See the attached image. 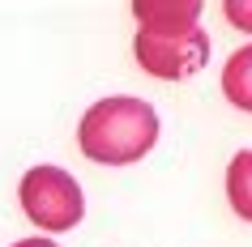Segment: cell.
<instances>
[{"label": "cell", "mask_w": 252, "mask_h": 247, "mask_svg": "<svg viewBox=\"0 0 252 247\" xmlns=\"http://www.w3.org/2000/svg\"><path fill=\"white\" fill-rule=\"evenodd\" d=\"M222 94L231 98V107L239 111H248L252 115V43L248 47H239L222 68Z\"/></svg>", "instance_id": "5b68a950"}, {"label": "cell", "mask_w": 252, "mask_h": 247, "mask_svg": "<svg viewBox=\"0 0 252 247\" xmlns=\"http://www.w3.org/2000/svg\"><path fill=\"white\" fill-rule=\"evenodd\" d=\"M158 111L146 98H103L81 115L77 145L98 166H128L154 149Z\"/></svg>", "instance_id": "6da1fadb"}, {"label": "cell", "mask_w": 252, "mask_h": 247, "mask_svg": "<svg viewBox=\"0 0 252 247\" xmlns=\"http://www.w3.org/2000/svg\"><path fill=\"white\" fill-rule=\"evenodd\" d=\"M133 17H137V34L171 39V34H188V30H197L201 0H137V4H133Z\"/></svg>", "instance_id": "277c9868"}, {"label": "cell", "mask_w": 252, "mask_h": 247, "mask_svg": "<svg viewBox=\"0 0 252 247\" xmlns=\"http://www.w3.org/2000/svg\"><path fill=\"white\" fill-rule=\"evenodd\" d=\"M17 200H22V213L39 230H73L86 213L81 183L60 166H30L22 175Z\"/></svg>", "instance_id": "7a4b0ae2"}, {"label": "cell", "mask_w": 252, "mask_h": 247, "mask_svg": "<svg viewBox=\"0 0 252 247\" xmlns=\"http://www.w3.org/2000/svg\"><path fill=\"white\" fill-rule=\"evenodd\" d=\"M222 13H226V22H231L235 30H248L252 34V0H226Z\"/></svg>", "instance_id": "52a82bcc"}, {"label": "cell", "mask_w": 252, "mask_h": 247, "mask_svg": "<svg viewBox=\"0 0 252 247\" xmlns=\"http://www.w3.org/2000/svg\"><path fill=\"white\" fill-rule=\"evenodd\" d=\"M226 200L244 221H252V149H239L226 166Z\"/></svg>", "instance_id": "8992f818"}, {"label": "cell", "mask_w": 252, "mask_h": 247, "mask_svg": "<svg viewBox=\"0 0 252 247\" xmlns=\"http://www.w3.org/2000/svg\"><path fill=\"white\" fill-rule=\"evenodd\" d=\"M133 55L137 64L146 68L150 77L158 81H184L192 73L210 64V34L205 30H188V34H171V39H158V34H137L133 39Z\"/></svg>", "instance_id": "3957f363"}, {"label": "cell", "mask_w": 252, "mask_h": 247, "mask_svg": "<svg viewBox=\"0 0 252 247\" xmlns=\"http://www.w3.org/2000/svg\"><path fill=\"white\" fill-rule=\"evenodd\" d=\"M13 247H56L52 239H39V234H34V239H22V243H13Z\"/></svg>", "instance_id": "ba28073f"}]
</instances>
